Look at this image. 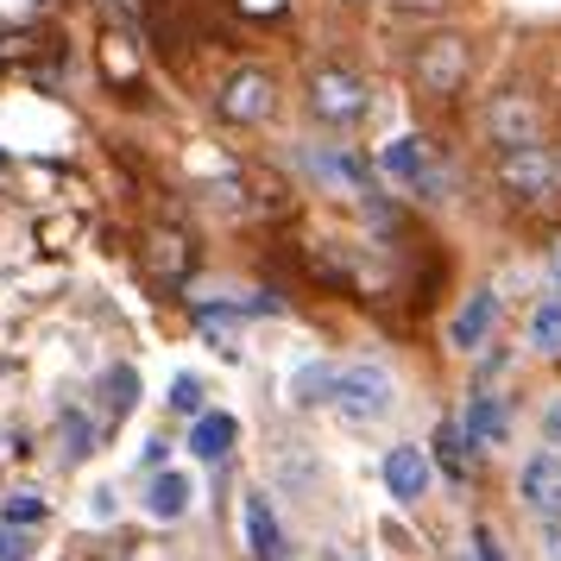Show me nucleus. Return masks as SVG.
<instances>
[{
	"instance_id": "1",
	"label": "nucleus",
	"mask_w": 561,
	"mask_h": 561,
	"mask_svg": "<svg viewBox=\"0 0 561 561\" xmlns=\"http://www.w3.org/2000/svg\"><path fill=\"white\" fill-rule=\"evenodd\" d=\"M492 178H499V190H505L511 203L542 208V203H556L561 196V158L549 152L542 139H530V146H505Z\"/></svg>"
},
{
	"instance_id": "2",
	"label": "nucleus",
	"mask_w": 561,
	"mask_h": 561,
	"mask_svg": "<svg viewBox=\"0 0 561 561\" xmlns=\"http://www.w3.org/2000/svg\"><path fill=\"white\" fill-rule=\"evenodd\" d=\"M410 77H416V89L435 95V102L460 95L467 77H473V51H467V38H460V32H435V38H423L416 57H410Z\"/></svg>"
},
{
	"instance_id": "3",
	"label": "nucleus",
	"mask_w": 561,
	"mask_h": 561,
	"mask_svg": "<svg viewBox=\"0 0 561 561\" xmlns=\"http://www.w3.org/2000/svg\"><path fill=\"white\" fill-rule=\"evenodd\" d=\"M329 404L341 410L347 423H379V416H391V404H398V385H391L385 366H334Z\"/></svg>"
},
{
	"instance_id": "4",
	"label": "nucleus",
	"mask_w": 561,
	"mask_h": 561,
	"mask_svg": "<svg viewBox=\"0 0 561 561\" xmlns=\"http://www.w3.org/2000/svg\"><path fill=\"white\" fill-rule=\"evenodd\" d=\"M309 107H316V121H329V127H354L359 114L373 107V89H366V77H354V70H316Z\"/></svg>"
},
{
	"instance_id": "5",
	"label": "nucleus",
	"mask_w": 561,
	"mask_h": 561,
	"mask_svg": "<svg viewBox=\"0 0 561 561\" xmlns=\"http://www.w3.org/2000/svg\"><path fill=\"white\" fill-rule=\"evenodd\" d=\"M278 114V82L265 77V70H233L221 82V121L233 127H259V121H272Z\"/></svg>"
},
{
	"instance_id": "6",
	"label": "nucleus",
	"mask_w": 561,
	"mask_h": 561,
	"mask_svg": "<svg viewBox=\"0 0 561 561\" xmlns=\"http://www.w3.org/2000/svg\"><path fill=\"white\" fill-rule=\"evenodd\" d=\"M485 133H492L499 152H505V146H530V139H542V107H536V95H524V89L492 95V107H485Z\"/></svg>"
},
{
	"instance_id": "7",
	"label": "nucleus",
	"mask_w": 561,
	"mask_h": 561,
	"mask_svg": "<svg viewBox=\"0 0 561 561\" xmlns=\"http://www.w3.org/2000/svg\"><path fill=\"white\" fill-rule=\"evenodd\" d=\"M517 499L536 517H561V448H542L517 467Z\"/></svg>"
},
{
	"instance_id": "8",
	"label": "nucleus",
	"mask_w": 561,
	"mask_h": 561,
	"mask_svg": "<svg viewBox=\"0 0 561 561\" xmlns=\"http://www.w3.org/2000/svg\"><path fill=\"white\" fill-rule=\"evenodd\" d=\"M379 171L391 183H410V190H423V196H435L442 190V178H435V164H430V146L423 139H391L379 152Z\"/></svg>"
},
{
	"instance_id": "9",
	"label": "nucleus",
	"mask_w": 561,
	"mask_h": 561,
	"mask_svg": "<svg viewBox=\"0 0 561 561\" xmlns=\"http://www.w3.org/2000/svg\"><path fill=\"white\" fill-rule=\"evenodd\" d=\"M379 473H385V492H391L398 505H416V499L430 492V455H423V448H391Z\"/></svg>"
},
{
	"instance_id": "10",
	"label": "nucleus",
	"mask_w": 561,
	"mask_h": 561,
	"mask_svg": "<svg viewBox=\"0 0 561 561\" xmlns=\"http://www.w3.org/2000/svg\"><path fill=\"white\" fill-rule=\"evenodd\" d=\"M492 322H499V297H492V290H473V297L455 309V322H448V341H455L460 354H480L485 334H492Z\"/></svg>"
},
{
	"instance_id": "11",
	"label": "nucleus",
	"mask_w": 561,
	"mask_h": 561,
	"mask_svg": "<svg viewBox=\"0 0 561 561\" xmlns=\"http://www.w3.org/2000/svg\"><path fill=\"white\" fill-rule=\"evenodd\" d=\"M247 549H253V561H284V530H278V517H272V499H247Z\"/></svg>"
},
{
	"instance_id": "12",
	"label": "nucleus",
	"mask_w": 561,
	"mask_h": 561,
	"mask_svg": "<svg viewBox=\"0 0 561 561\" xmlns=\"http://www.w3.org/2000/svg\"><path fill=\"white\" fill-rule=\"evenodd\" d=\"M460 430H467V442H473V448H499V442L511 435V410H505V398H473Z\"/></svg>"
},
{
	"instance_id": "13",
	"label": "nucleus",
	"mask_w": 561,
	"mask_h": 561,
	"mask_svg": "<svg viewBox=\"0 0 561 561\" xmlns=\"http://www.w3.org/2000/svg\"><path fill=\"white\" fill-rule=\"evenodd\" d=\"M233 442H240V423L221 416V410H208V416H196V430H190V455L196 460H221Z\"/></svg>"
},
{
	"instance_id": "14",
	"label": "nucleus",
	"mask_w": 561,
	"mask_h": 561,
	"mask_svg": "<svg viewBox=\"0 0 561 561\" xmlns=\"http://www.w3.org/2000/svg\"><path fill=\"white\" fill-rule=\"evenodd\" d=\"M190 499H196V492H190L183 473H158V480L146 485V511H152L158 524H178L183 511H190Z\"/></svg>"
},
{
	"instance_id": "15",
	"label": "nucleus",
	"mask_w": 561,
	"mask_h": 561,
	"mask_svg": "<svg viewBox=\"0 0 561 561\" xmlns=\"http://www.w3.org/2000/svg\"><path fill=\"white\" fill-rule=\"evenodd\" d=\"M530 347L536 354H561V297L549 290L542 304H536V316H530Z\"/></svg>"
},
{
	"instance_id": "16",
	"label": "nucleus",
	"mask_w": 561,
	"mask_h": 561,
	"mask_svg": "<svg viewBox=\"0 0 561 561\" xmlns=\"http://www.w3.org/2000/svg\"><path fill=\"white\" fill-rule=\"evenodd\" d=\"M329 385H334V366H304V373H290V404H329Z\"/></svg>"
},
{
	"instance_id": "17",
	"label": "nucleus",
	"mask_w": 561,
	"mask_h": 561,
	"mask_svg": "<svg viewBox=\"0 0 561 561\" xmlns=\"http://www.w3.org/2000/svg\"><path fill=\"white\" fill-rule=\"evenodd\" d=\"M152 265L164 272V278H178L183 265H190V247H183V233H158V240H152Z\"/></svg>"
},
{
	"instance_id": "18",
	"label": "nucleus",
	"mask_w": 561,
	"mask_h": 561,
	"mask_svg": "<svg viewBox=\"0 0 561 561\" xmlns=\"http://www.w3.org/2000/svg\"><path fill=\"white\" fill-rule=\"evenodd\" d=\"M164 404L178 410V416H196V410H203V379H196V373H178V379H171V398H164Z\"/></svg>"
},
{
	"instance_id": "19",
	"label": "nucleus",
	"mask_w": 561,
	"mask_h": 561,
	"mask_svg": "<svg viewBox=\"0 0 561 561\" xmlns=\"http://www.w3.org/2000/svg\"><path fill=\"white\" fill-rule=\"evenodd\" d=\"M435 448H442V460H448V473H460L473 442H467V430H460V423H442V430H435Z\"/></svg>"
},
{
	"instance_id": "20",
	"label": "nucleus",
	"mask_w": 561,
	"mask_h": 561,
	"mask_svg": "<svg viewBox=\"0 0 561 561\" xmlns=\"http://www.w3.org/2000/svg\"><path fill=\"white\" fill-rule=\"evenodd\" d=\"M322 171H329V178H341V183H354V190L366 183V171H359L347 152H322Z\"/></svg>"
},
{
	"instance_id": "21",
	"label": "nucleus",
	"mask_w": 561,
	"mask_h": 561,
	"mask_svg": "<svg viewBox=\"0 0 561 561\" xmlns=\"http://www.w3.org/2000/svg\"><path fill=\"white\" fill-rule=\"evenodd\" d=\"M7 517H13V524H38V517H45V499H32V492H13Z\"/></svg>"
},
{
	"instance_id": "22",
	"label": "nucleus",
	"mask_w": 561,
	"mask_h": 561,
	"mask_svg": "<svg viewBox=\"0 0 561 561\" xmlns=\"http://www.w3.org/2000/svg\"><path fill=\"white\" fill-rule=\"evenodd\" d=\"M542 556L561 561V517H542Z\"/></svg>"
},
{
	"instance_id": "23",
	"label": "nucleus",
	"mask_w": 561,
	"mask_h": 561,
	"mask_svg": "<svg viewBox=\"0 0 561 561\" xmlns=\"http://www.w3.org/2000/svg\"><path fill=\"white\" fill-rule=\"evenodd\" d=\"M473 549H480V561H505V549H499V536L485 530V524L473 530Z\"/></svg>"
},
{
	"instance_id": "24",
	"label": "nucleus",
	"mask_w": 561,
	"mask_h": 561,
	"mask_svg": "<svg viewBox=\"0 0 561 561\" xmlns=\"http://www.w3.org/2000/svg\"><path fill=\"white\" fill-rule=\"evenodd\" d=\"M542 435H549V448H561V398L542 410Z\"/></svg>"
},
{
	"instance_id": "25",
	"label": "nucleus",
	"mask_w": 561,
	"mask_h": 561,
	"mask_svg": "<svg viewBox=\"0 0 561 561\" xmlns=\"http://www.w3.org/2000/svg\"><path fill=\"white\" fill-rule=\"evenodd\" d=\"M391 7H404V13H442L448 0H391Z\"/></svg>"
},
{
	"instance_id": "26",
	"label": "nucleus",
	"mask_w": 561,
	"mask_h": 561,
	"mask_svg": "<svg viewBox=\"0 0 561 561\" xmlns=\"http://www.w3.org/2000/svg\"><path fill=\"white\" fill-rule=\"evenodd\" d=\"M549 290H556V297H561V247H556V253H549Z\"/></svg>"
},
{
	"instance_id": "27",
	"label": "nucleus",
	"mask_w": 561,
	"mask_h": 561,
	"mask_svg": "<svg viewBox=\"0 0 561 561\" xmlns=\"http://www.w3.org/2000/svg\"><path fill=\"white\" fill-rule=\"evenodd\" d=\"M0 561H20V542H13L7 530H0Z\"/></svg>"
}]
</instances>
